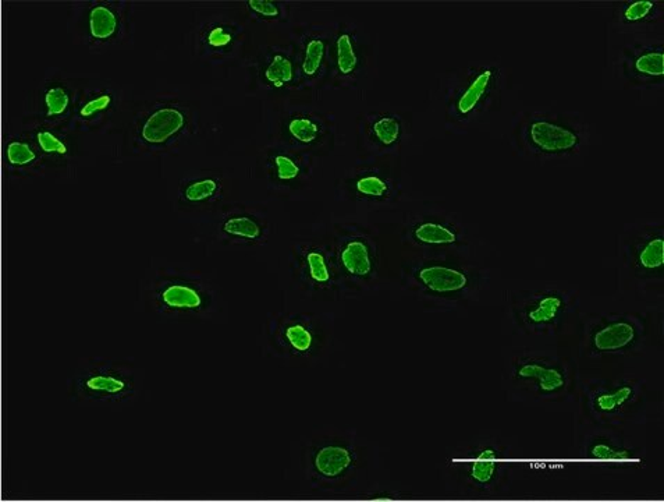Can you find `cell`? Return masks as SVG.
I'll list each match as a JSON object with an SVG mask.
<instances>
[{
    "label": "cell",
    "instance_id": "cell-18",
    "mask_svg": "<svg viewBox=\"0 0 664 502\" xmlns=\"http://www.w3.org/2000/svg\"><path fill=\"white\" fill-rule=\"evenodd\" d=\"M632 397V388L628 385L620 387L613 392H604L596 397V407L602 412H614L626 405Z\"/></svg>",
    "mask_w": 664,
    "mask_h": 502
},
{
    "label": "cell",
    "instance_id": "cell-14",
    "mask_svg": "<svg viewBox=\"0 0 664 502\" xmlns=\"http://www.w3.org/2000/svg\"><path fill=\"white\" fill-rule=\"evenodd\" d=\"M284 339L295 353H307L314 345V335L301 324L288 325L284 331Z\"/></svg>",
    "mask_w": 664,
    "mask_h": 502
},
{
    "label": "cell",
    "instance_id": "cell-19",
    "mask_svg": "<svg viewBox=\"0 0 664 502\" xmlns=\"http://www.w3.org/2000/svg\"><path fill=\"white\" fill-rule=\"evenodd\" d=\"M664 262V242L662 237L652 239L639 252V264L646 269L662 267Z\"/></svg>",
    "mask_w": 664,
    "mask_h": 502
},
{
    "label": "cell",
    "instance_id": "cell-22",
    "mask_svg": "<svg viewBox=\"0 0 664 502\" xmlns=\"http://www.w3.org/2000/svg\"><path fill=\"white\" fill-rule=\"evenodd\" d=\"M290 134L301 143H312L317 136V126L305 117L293 119L288 124Z\"/></svg>",
    "mask_w": 664,
    "mask_h": 502
},
{
    "label": "cell",
    "instance_id": "cell-12",
    "mask_svg": "<svg viewBox=\"0 0 664 502\" xmlns=\"http://www.w3.org/2000/svg\"><path fill=\"white\" fill-rule=\"evenodd\" d=\"M561 309V299L559 296L550 294L540 299L535 307L528 311V320L533 324L552 323Z\"/></svg>",
    "mask_w": 664,
    "mask_h": 502
},
{
    "label": "cell",
    "instance_id": "cell-8",
    "mask_svg": "<svg viewBox=\"0 0 664 502\" xmlns=\"http://www.w3.org/2000/svg\"><path fill=\"white\" fill-rule=\"evenodd\" d=\"M342 264L355 277H366L372 269V260L368 246L361 240H351L342 250Z\"/></svg>",
    "mask_w": 664,
    "mask_h": 502
},
{
    "label": "cell",
    "instance_id": "cell-17",
    "mask_svg": "<svg viewBox=\"0 0 664 502\" xmlns=\"http://www.w3.org/2000/svg\"><path fill=\"white\" fill-rule=\"evenodd\" d=\"M265 77L275 87H281L293 80V65L287 58L276 55L265 70Z\"/></svg>",
    "mask_w": 664,
    "mask_h": 502
},
{
    "label": "cell",
    "instance_id": "cell-33",
    "mask_svg": "<svg viewBox=\"0 0 664 502\" xmlns=\"http://www.w3.org/2000/svg\"><path fill=\"white\" fill-rule=\"evenodd\" d=\"M653 7V3L652 1H648V0H641V1H635L632 4H629L624 13V17L628 20V21H638V20H642L643 17H646L649 14V11L652 10Z\"/></svg>",
    "mask_w": 664,
    "mask_h": 502
},
{
    "label": "cell",
    "instance_id": "cell-35",
    "mask_svg": "<svg viewBox=\"0 0 664 502\" xmlns=\"http://www.w3.org/2000/svg\"><path fill=\"white\" fill-rule=\"evenodd\" d=\"M248 6L258 14L263 17H276L279 16L278 6L269 0H249Z\"/></svg>",
    "mask_w": 664,
    "mask_h": 502
},
{
    "label": "cell",
    "instance_id": "cell-29",
    "mask_svg": "<svg viewBox=\"0 0 664 502\" xmlns=\"http://www.w3.org/2000/svg\"><path fill=\"white\" fill-rule=\"evenodd\" d=\"M589 455L599 461H627L632 454L628 451L616 449L604 442H597L589 451Z\"/></svg>",
    "mask_w": 664,
    "mask_h": 502
},
{
    "label": "cell",
    "instance_id": "cell-30",
    "mask_svg": "<svg viewBox=\"0 0 664 502\" xmlns=\"http://www.w3.org/2000/svg\"><path fill=\"white\" fill-rule=\"evenodd\" d=\"M358 193L369 197H382L387 191V184L381 178L366 176L357 181Z\"/></svg>",
    "mask_w": 664,
    "mask_h": 502
},
{
    "label": "cell",
    "instance_id": "cell-24",
    "mask_svg": "<svg viewBox=\"0 0 664 502\" xmlns=\"http://www.w3.org/2000/svg\"><path fill=\"white\" fill-rule=\"evenodd\" d=\"M323 52H325V45L320 39H312L307 45L305 50V59L303 63V70L307 75H314L315 73L319 70L322 59H323Z\"/></svg>",
    "mask_w": 664,
    "mask_h": 502
},
{
    "label": "cell",
    "instance_id": "cell-2",
    "mask_svg": "<svg viewBox=\"0 0 664 502\" xmlns=\"http://www.w3.org/2000/svg\"><path fill=\"white\" fill-rule=\"evenodd\" d=\"M184 114L175 108H162L153 112L142 126L141 136L149 144H162L178 133L184 126Z\"/></svg>",
    "mask_w": 664,
    "mask_h": 502
},
{
    "label": "cell",
    "instance_id": "cell-13",
    "mask_svg": "<svg viewBox=\"0 0 664 502\" xmlns=\"http://www.w3.org/2000/svg\"><path fill=\"white\" fill-rule=\"evenodd\" d=\"M490 78H491V73L484 72L472 81V84L468 87V90L464 92V95L458 101V110L461 113H468L477 107V104L479 102V100L482 98V95L485 94L489 85Z\"/></svg>",
    "mask_w": 664,
    "mask_h": 502
},
{
    "label": "cell",
    "instance_id": "cell-20",
    "mask_svg": "<svg viewBox=\"0 0 664 502\" xmlns=\"http://www.w3.org/2000/svg\"><path fill=\"white\" fill-rule=\"evenodd\" d=\"M337 65L343 74H350L357 66V55L354 52L350 36L343 34L337 39Z\"/></svg>",
    "mask_w": 664,
    "mask_h": 502
},
{
    "label": "cell",
    "instance_id": "cell-27",
    "mask_svg": "<svg viewBox=\"0 0 664 502\" xmlns=\"http://www.w3.org/2000/svg\"><path fill=\"white\" fill-rule=\"evenodd\" d=\"M374 133L382 144H393L400 134V124L393 117H382L374 124Z\"/></svg>",
    "mask_w": 664,
    "mask_h": 502
},
{
    "label": "cell",
    "instance_id": "cell-32",
    "mask_svg": "<svg viewBox=\"0 0 664 502\" xmlns=\"http://www.w3.org/2000/svg\"><path fill=\"white\" fill-rule=\"evenodd\" d=\"M275 165H276V169H278V178L280 180H291L295 179L300 173V168L298 165L290 159L288 156H284V155H279L275 158Z\"/></svg>",
    "mask_w": 664,
    "mask_h": 502
},
{
    "label": "cell",
    "instance_id": "cell-23",
    "mask_svg": "<svg viewBox=\"0 0 664 502\" xmlns=\"http://www.w3.org/2000/svg\"><path fill=\"white\" fill-rule=\"evenodd\" d=\"M307 265L310 271V277L312 281L317 284H326L330 279V271L327 267V262L323 257L322 252L319 251H310L307 254Z\"/></svg>",
    "mask_w": 664,
    "mask_h": 502
},
{
    "label": "cell",
    "instance_id": "cell-21",
    "mask_svg": "<svg viewBox=\"0 0 664 502\" xmlns=\"http://www.w3.org/2000/svg\"><path fill=\"white\" fill-rule=\"evenodd\" d=\"M216 191H217V183L214 180L204 179L188 184L187 188L184 190V196L191 203H200L214 196Z\"/></svg>",
    "mask_w": 664,
    "mask_h": 502
},
{
    "label": "cell",
    "instance_id": "cell-7",
    "mask_svg": "<svg viewBox=\"0 0 664 502\" xmlns=\"http://www.w3.org/2000/svg\"><path fill=\"white\" fill-rule=\"evenodd\" d=\"M517 375L524 380H536L542 392H556L565 385V378L557 368L542 365L540 363H525L517 371Z\"/></svg>",
    "mask_w": 664,
    "mask_h": 502
},
{
    "label": "cell",
    "instance_id": "cell-6",
    "mask_svg": "<svg viewBox=\"0 0 664 502\" xmlns=\"http://www.w3.org/2000/svg\"><path fill=\"white\" fill-rule=\"evenodd\" d=\"M635 341V328L626 321H616L599 329L594 335V346L600 352H614L627 348Z\"/></svg>",
    "mask_w": 664,
    "mask_h": 502
},
{
    "label": "cell",
    "instance_id": "cell-15",
    "mask_svg": "<svg viewBox=\"0 0 664 502\" xmlns=\"http://www.w3.org/2000/svg\"><path fill=\"white\" fill-rule=\"evenodd\" d=\"M499 455L493 449L482 451L477 461L471 465V477L479 484H489L496 473V461Z\"/></svg>",
    "mask_w": 664,
    "mask_h": 502
},
{
    "label": "cell",
    "instance_id": "cell-16",
    "mask_svg": "<svg viewBox=\"0 0 664 502\" xmlns=\"http://www.w3.org/2000/svg\"><path fill=\"white\" fill-rule=\"evenodd\" d=\"M223 230L232 236L246 240H255L261 236L259 225L246 216H234L227 219L223 225Z\"/></svg>",
    "mask_w": 664,
    "mask_h": 502
},
{
    "label": "cell",
    "instance_id": "cell-10",
    "mask_svg": "<svg viewBox=\"0 0 664 502\" xmlns=\"http://www.w3.org/2000/svg\"><path fill=\"white\" fill-rule=\"evenodd\" d=\"M116 14L106 6H97L89 14V31L97 39H107L116 33Z\"/></svg>",
    "mask_w": 664,
    "mask_h": 502
},
{
    "label": "cell",
    "instance_id": "cell-31",
    "mask_svg": "<svg viewBox=\"0 0 664 502\" xmlns=\"http://www.w3.org/2000/svg\"><path fill=\"white\" fill-rule=\"evenodd\" d=\"M39 146L46 154H66L67 146L49 132H39L36 136Z\"/></svg>",
    "mask_w": 664,
    "mask_h": 502
},
{
    "label": "cell",
    "instance_id": "cell-26",
    "mask_svg": "<svg viewBox=\"0 0 664 502\" xmlns=\"http://www.w3.org/2000/svg\"><path fill=\"white\" fill-rule=\"evenodd\" d=\"M635 68L639 73L649 74V75H663L664 73V55L663 52H651L643 56H641Z\"/></svg>",
    "mask_w": 664,
    "mask_h": 502
},
{
    "label": "cell",
    "instance_id": "cell-36",
    "mask_svg": "<svg viewBox=\"0 0 664 502\" xmlns=\"http://www.w3.org/2000/svg\"><path fill=\"white\" fill-rule=\"evenodd\" d=\"M230 39H232V36H230L229 33H226V31H224L223 28H220V27L213 28V30L210 31L209 36H208L209 45L214 46V48H220V46L227 45V43L230 42Z\"/></svg>",
    "mask_w": 664,
    "mask_h": 502
},
{
    "label": "cell",
    "instance_id": "cell-5",
    "mask_svg": "<svg viewBox=\"0 0 664 502\" xmlns=\"http://www.w3.org/2000/svg\"><path fill=\"white\" fill-rule=\"evenodd\" d=\"M418 278L425 287L437 293L461 290L467 285V278L462 272L442 265L422 268Z\"/></svg>",
    "mask_w": 664,
    "mask_h": 502
},
{
    "label": "cell",
    "instance_id": "cell-28",
    "mask_svg": "<svg viewBox=\"0 0 664 502\" xmlns=\"http://www.w3.org/2000/svg\"><path fill=\"white\" fill-rule=\"evenodd\" d=\"M7 159L11 165H28L36 159V152L30 148L28 144L14 141L7 146Z\"/></svg>",
    "mask_w": 664,
    "mask_h": 502
},
{
    "label": "cell",
    "instance_id": "cell-1",
    "mask_svg": "<svg viewBox=\"0 0 664 502\" xmlns=\"http://www.w3.org/2000/svg\"><path fill=\"white\" fill-rule=\"evenodd\" d=\"M136 392L131 364L116 360L89 359L80 365L70 381V394L78 400L126 402Z\"/></svg>",
    "mask_w": 664,
    "mask_h": 502
},
{
    "label": "cell",
    "instance_id": "cell-3",
    "mask_svg": "<svg viewBox=\"0 0 664 502\" xmlns=\"http://www.w3.org/2000/svg\"><path fill=\"white\" fill-rule=\"evenodd\" d=\"M530 141L546 152H561L571 149L578 143V137L571 130L552 122H535L529 129Z\"/></svg>",
    "mask_w": 664,
    "mask_h": 502
},
{
    "label": "cell",
    "instance_id": "cell-4",
    "mask_svg": "<svg viewBox=\"0 0 664 502\" xmlns=\"http://www.w3.org/2000/svg\"><path fill=\"white\" fill-rule=\"evenodd\" d=\"M351 466L352 455L347 448L342 445H326L315 454V471L325 479L342 477Z\"/></svg>",
    "mask_w": 664,
    "mask_h": 502
},
{
    "label": "cell",
    "instance_id": "cell-11",
    "mask_svg": "<svg viewBox=\"0 0 664 502\" xmlns=\"http://www.w3.org/2000/svg\"><path fill=\"white\" fill-rule=\"evenodd\" d=\"M414 236L418 242L428 245H450L455 242V232H452L446 226L432 222L420 225L415 229Z\"/></svg>",
    "mask_w": 664,
    "mask_h": 502
},
{
    "label": "cell",
    "instance_id": "cell-25",
    "mask_svg": "<svg viewBox=\"0 0 664 502\" xmlns=\"http://www.w3.org/2000/svg\"><path fill=\"white\" fill-rule=\"evenodd\" d=\"M69 102H70V98L67 92L60 87L50 88L45 95V104H46L49 116L62 114L69 107Z\"/></svg>",
    "mask_w": 664,
    "mask_h": 502
},
{
    "label": "cell",
    "instance_id": "cell-9",
    "mask_svg": "<svg viewBox=\"0 0 664 502\" xmlns=\"http://www.w3.org/2000/svg\"><path fill=\"white\" fill-rule=\"evenodd\" d=\"M160 299L166 307L173 310H195L202 306V297L194 287L180 284L166 287Z\"/></svg>",
    "mask_w": 664,
    "mask_h": 502
},
{
    "label": "cell",
    "instance_id": "cell-34",
    "mask_svg": "<svg viewBox=\"0 0 664 502\" xmlns=\"http://www.w3.org/2000/svg\"><path fill=\"white\" fill-rule=\"evenodd\" d=\"M110 102H111L110 95H107V94L101 95V97H98V98L89 101L88 104H85V105L82 107V109H81L80 113H81V116H84V117H89V116H92V114H95V113H98V112H101V110H105V109L110 105Z\"/></svg>",
    "mask_w": 664,
    "mask_h": 502
}]
</instances>
